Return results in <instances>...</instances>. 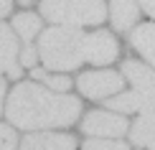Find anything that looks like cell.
<instances>
[{
    "label": "cell",
    "mask_w": 155,
    "mask_h": 150,
    "mask_svg": "<svg viewBox=\"0 0 155 150\" xmlns=\"http://www.w3.org/2000/svg\"><path fill=\"white\" fill-rule=\"evenodd\" d=\"M8 120L23 130L69 127L81 112V102L71 94L43 89L38 84H18L8 97Z\"/></svg>",
    "instance_id": "1"
},
{
    "label": "cell",
    "mask_w": 155,
    "mask_h": 150,
    "mask_svg": "<svg viewBox=\"0 0 155 150\" xmlns=\"http://www.w3.org/2000/svg\"><path fill=\"white\" fill-rule=\"evenodd\" d=\"M38 56L51 71H71L84 61V33L74 25H54L41 33Z\"/></svg>",
    "instance_id": "2"
},
{
    "label": "cell",
    "mask_w": 155,
    "mask_h": 150,
    "mask_svg": "<svg viewBox=\"0 0 155 150\" xmlns=\"http://www.w3.org/2000/svg\"><path fill=\"white\" fill-rule=\"evenodd\" d=\"M41 13L61 25H97L107 18L104 0H43Z\"/></svg>",
    "instance_id": "3"
},
{
    "label": "cell",
    "mask_w": 155,
    "mask_h": 150,
    "mask_svg": "<svg viewBox=\"0 0 155 150\" xmlns=\"http://www.w3.org/2000/svg\"><path fill=\"white\" fill-rule=\"evenodd\" d=\"M21 64H18V41L13 36V31L8 25L0 23V112H3V102H5V76L18 79L21 76Z\"/></svg>",
    "instance_id": "4"
},
{
    "label": "cell",
    "mask_w": 155,
    "mask_h": 150,
    "mask_svg": "<svg viewBox=\"0 0 155 150\" xmlns=\"http://www.w3.org/2000/svg\"><path fill=\"white\" fill-rule=\"evenodd\" d=\"M79 92L89 99H104V97H112L122 89V76L117 71H87L79 79Z\"/></svg>",
    "instance_id": "5"
},
{
    "label": "cell",
    "mask_w": 155,
    "mask_h": 150,
    "mask_svg": "<svg viewBox=\"0 0 155 150\" xmlns=\"http://www.w3.org/2000/svg\"><path fill=\"white\" fill-rule=\"evenodd\" d=\"M120 54V46L112 33L107 31H97V33L84 36V61L92 64H109Z\"/></svg>",
    "instance_id": "6"
},
{
    "label": "cell",
    "mask_w": 155,
    "mask_h": 150,
    "mask_svg": "<svg viewBox=\"0 0 155 150\" xmlns=\"http://www.w3.org/2000/svg\"><path fill=\"white\" fill-rule=\"evenodd\" d=\"M81 130L87 135H97V138H120L127 132V122L125 117L112 112H89L81 122Z\"/></svg>",
    "instance_id": "7"
},
{
    "label": "cell",
    "mask_w": 155,
    "mask_h": 150,
    "mask_svg": "<svg viewBox=\"0 0 155 150\" xmlns=\"http://www.w3.org/2000/svg\"><path fill=\"white\" fill-rule=\"evenodd\" d=\"M109 109H117V112H153L155 109V82L150 87L143 89H132L127 94H117L107 102Z\"/></svg>",
    "instance_id": "8"
},
{
    "label": "cell",
    "mask_w": 155,
    "mask_h": 150,
    "mask_svg": "<svg viewBox=\"0 0 155 150\" xmlns=\"http://www.w3.org/2000/svg\"><path fill=\"white\" fill-rule=\"evenodd\" d=\"M21 150H76V140L71 135H56V132L28 135L21 142Z\"/></svg>",
    "instance_id": "9"
},
{
    "label": "cell",
    "mask_w": 155,
    "mask_h": 150,
    "mask_svg": "<svg viewBox=\"0 0 155 150\" xmlns=\"http://www.w3.org/2000/svg\"><path fill=\"white\" fill-rule=\"evenodd\" d=\"M130 43L145 61H150L155 66V23L137 25V28L132 31V36H130Z\"/></svg>",
    "instance_id": "10"
},
{
    "label": "cell",
    "mask_w": 155,
    "mask_h": 150,
    "mask_svg": "<svg viewBox=\"0 0 155 150\" xmlns=\"http://www.w3.org/2000/svg\"><path fill=\"white\" fill-rule=\"evenodd\" d=\"M130 140L140 148L155 145V109L153 112H143V117H137V122L130 130Z\"/></svg>",
    "instance_id": "11"
},
{
    "label": "cell",
    "mask_w": 155,
    "mask_h": 150,
    "mask_svg": "<svg viewBox=\"0 0 155 150\" xmlns=\"http://www.w3.org/2000/svg\"><path fill=\"white\" fill-rule=\"evenodd\" d=\"M137 21V3L135 0H112V23L117 31H130Z\"/></svg>",
    "instance_id": "12"
},
{
    "label": "cell",
    "mask_w": 155,
    "mask_h": 150,
    "mask_svg": "<svg viewBox=\"0 0 155 150\" xmlns=\"http://www.w3.org/2000/svg\"><path fill=\"white\" fill-rule=\"evenodd\" d=\"M122 74H125L127 79L135 84V89L150 87V84L155 82L153 69H150V66H145V64H140V61H125V64H122Z\"/></svg>",
    "instance_id": "13"
},
{
    "label": "cell",
    "mask_w": 155,
    "mask_h": 150,
    "mask_svg": "<svg viewBox=\"0 0 155 150\" xmlns=\"http://www.w3.org/2000/svg\"><path fill=\"white\" fill-rule=\"evenodd\" d=\"M13 28H15V33L21 36L25 43H31L33 36L41 31V21H38V15H33V13H18V15L13 18Z\"/></svg>",
    "instance_id": "14"
},
{
    "label": "cell",
    "mask_w": 155,
    "mask_h": 150,
    "mask_svg": "<svg viewBox=\"0 0 155 150\" xmlns=\"http://www.w3.org/2000/svg\"><path fill=\"white\" fill-rule=\"evenodd\" d=\"M33 76L36 79H43L48 84V89H54V92H66V89L71 87V82H69L66 76H51V74H46V71H41V69H33Z\"/></svg>",
    "instance_id": "15"
},
{
    "label": "cell",
    "mask_w": 155,
    "mask_h": 150,
    "mask_svg": "<svg viewBox=\"0 0 155 150\" xmlns=\"http://www.w3.org/2000/svg\"><path fill=\"white\" fill-rule=\"evenodd\" d=\"M84 150H130L127 142H120V140H87L84 142Z\"/></svg>",
    "instance_id": "16"
},
{
    "label": "cell",
    "mask_w": 155,
    "mask_h": 150,
    "mask_svg": "<svg viewBox=\"0 0 155 150\" xmlns=\"http://www.w3.org/2000/svg\"><path fill=\"white\" fill-rule=\"evenodd\" d=\"M15 132L8 125H0V150H15Z\"/></svg>",
    "instance_id": "17"
},
{
    "label": "cell",
    "mask_w": 155,
    "mask_h": 150,
    "mask_svg": "<svg viewBox=\"0 0 155 150\" xmlns=\"http://www.w3.org/2000/svg\"><path fill=\"white\" fill-rule=\"evenodd\" d=\"M18 64H21V66H33L36 64V48L31 46V43H25V48L18 54Z\"/></svg>",
    "instance_id": "18"
},
{
    "label": "cell",
    "mask_w": 155,
    "mask_h": 150,
    "mask_svg": "<svg viewBox=\"0 0 155 150\" xmlns=\"http://www.w3.org/2000/svg\"><path fill=\"white\" fill-rule=\"evenodd\" d=\"M140 5H143V10L147 13V15L155 18V0H140Z\"/></svg>",
    "instance_id": "19"
},
{
    "label": "cell",
    "mask_w": 155,
    "mask_h": 150,
    "mask_svg": "<svg viewBox=\"0 0 155 150\" xmlns=\"http://www.w3.org/2000/svg\"><path fill=\"white\" fill-rule=\"evenodd\" d=\"M10 5H13V0H0V18H5L10 13Z\"/></svg>",
    "instance_id": "20"
},
{
    "label": "cell",
    "mask_w": 155,
    "mask_h": 150,
    "mask_svg": "<svg viewBox=\"0 0 155 150\" xmlns=\"http://www.w3.org/2000/svg\"><path fill=\"white\" fill-rule=\"evenodd\" d=\"M18 3H21V5H31V3H33V0H18Z\"/></svg>",
    "instance_id": "21"
}]
</instances>
